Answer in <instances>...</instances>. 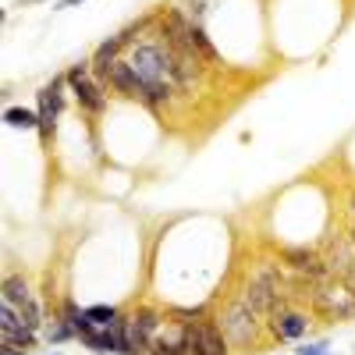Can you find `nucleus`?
Listing matches in <instances>:
<instances>
[{
  "label": "nucleus",
  "instance_id": "6ab92c4d",
  "mask_svg": "<svg viewBox=\"0 0 355 355\" xmlns=\"http://www.w3.org/2000/svg\"><path fill=\"white\" fill-rule=\"evenodd\" d=\"M345 288H348V291H352V295H355V266H352V270H348V274H345Z\"/></svg>",
  "mask_w": 355,
  "mask_h": 355
},
{
  "label": "nucleus",
  "instance_id": "6e6552de",
  "mask_svg": "<svg viewBox=\"0 0 355 355\" xmlns=\"http://www.w3.org/2000/svg\"><path fill=\"white\" fill-rule=\"evenodd\" d=\"M64 85H68V78L57 75V78H50L46 89H40V110L36 114H40V135L43 139H50L57 132V117L64 110Z\"/></svg>",
  "mask_w": 355,
  "mask_h": 355
},
{
  "label": "nucleus",
  "instance_id": "4468645a",
  "mask_svg": "<svg viewBox=\"0 0 355 355\" xmlns=\"http://www.w3.org/2000/svg\"><path fill=\"white\" fill-rule=\"evenodd\" d=\"M4 121H8V128H40V114L25 110V107H8Z\"/></svg>",
  "mask_w": 355,
  "mask_h": 355
},
{
  "label": "nucleus",
  "instance_id": "9b49d317",
  "mask_svg": "<svg viewBox=\"0 0 355 355\" xmlns=\"http://www.w3.org/2000/svg\"><path fill=\"white\" fill-rule=\"evenodd\" d=\"M323 266H327V277H341L355 266V242L348 239V234H338V239L331 242L327 256H323Z\"/></svg>",
  "mask_w": 355,
  "mask_h": 355
},
{
  "label": "nucleus",
  "instance_id": "b1692460",
  "mask_svg": "<svg viewBox=\"0 0 355 355\" xmlns=\"http://www.w3.org/2000/svg\"><path fill=\"white\" fill-rule=\"evenodd\" d=\"M50 355H57V352H50Z\"/></svg>",
  "mask_w": 355,
  "mask_h": 355
},
{
  "label": "nucleus",
  "instance_id": "f03ea898",
  "mask_svg": "<svg viewBox=\"0 0 355 355\" xmlns=\"http://www.w3.org/2000/svg\"><path fill=\"white\" fill-rule=\"evenodd\" d=\"M242 299L252 306L256 316H270L274 309H281V306H284V281H281V270H277V266H270V263H263L259 270L249 277Z\"/></svg>",
  "mask_w": 355,
  "mask_h": 355
},
{
  "label": "nucleus",
  "instance_id": "4be33fe9",
  "mask_svg": "<svg viewBox=\"0 0 355 355\" xmlns=\"http://www.w3.org/2000/svg\"><path fill=\"white\" fill-rule=\"evenodd\" d=\"M0 355H25V352H18V348H8V345H4V348H0Z\"/></svg>",
  "mask_w": 355,
  "mask_h": 355
},
{
  "label": "nucleus",
  "instance_id": "1a4fd4ad",
  "mask_svg": "<svg viewBox=\"0 0 355 355\" xmlns=\"http://www.w3.org/2000/svg\"><path fill=\"white\" fill-rule=\"evenodd\" d=\"M0 334H4V345H8V348L25 352V348L36 345V334H40V331H33V327L25 323V316H21L11 302H4V309H0Z\"/></svg>",
  "mask_w": 355,
  "mask_h": 355
},
{
  "label": "nucleus",
  "instance_id": "0eeeda50",
  "mask_svg": "<svg viewBox=\"0 0 355 355\" xmlns=\"http://www.w3.org/2000/svg\"><path fill=\"white\" fill-rule=\"evenodd\" d=\"M4 302H11V306L25 316V323H28L33 331H43L46 316H43V309H40L36 295H33V288H28V281H25V277L11 274V277L4 281Z\"/></svg>",
  "mask_w": 355,
  "mask_h": 355
},
{
  "label": "nucleus",
  "instance_id": "39448f33",
  "mask_svg": "<svg viewBox=\"0 0 355 355\" xmlns=\"http://www.w3.org/2000/svg\"><path fill=\"white\" fill-rule=\"evenodd\" d=\"M185 355H227V338L220 334L217 320H192L182 323Z\"/></svg>",
  "mask_w": 355,
  "mask_h": 355
},
{
  "label": "nucleus",
  "instance_id": "9d476101",
  "mask_svg": "<svg viewBox=\"0 0 355 355\" xmlns=\"http://www.w3.org/2000/svg\"><path fill=\"white\" fill-rule=\"evenodd\" d=\"M306 327H309V320H306L302 313L288 309V306H281V309L270 313V334H274L277 341H299V338L306 334Z\"/></svg>",
  "mask_w": 355,
  "mask_h": 355
},
{
  "label": "nucleus",
  "instance_id": "412c9836",
  "mask_svg": "<svg viewBox=\"0 0 355 355\" xmlns=\"http://www.w3.org/2000/svg\"><path fill=\"white\" fill-rule=\"evenodd\" d=\"M348 217H352V220H355V192H352V196H348Z\"/></svg>",
  "mask_w": 355,
  "mask_h": 355
},
{
  "label": "nucleus",
  "instance_id": "aec40b11",
  "mask_svg": "<svg viewBox=\"0 0 355 355\" xmlns=\"http://www.w3.org/2000/svg\"><path fill=\"white\" fill-rule=\"evenodd\" d=\"M75 4H82V0H57V11H64V8H75Z\"/></svg>",
  "mask_w": 355,
  "mask_h": 355
},
{
  "label": "nucleus",
  "instance_id": "f257e3e1",
  "mask_svg": "<svg viewBox=\"0 0 355 355\" xmlns=\"http://www.w3.org/2000/svg\"><path fill=\"white\" fill-rule=\"evenodd\" d=\"M160 316L153 309H135L128 316H117L114 320V338H117V355H150V341L160 331Z\"/></svg>",
  "mask_w": 355,
  "mask_h": 355
},
{
  "label": "nucleus",
  "instance_id": "423d86ee",
  "mask_svg": "<svg viewBox=\"0 0 355 355\" xmlns=\"http://www.w3.org/2000/svg\"><path fill=\"white\" fill-rule=\"evenodd\" d=\"M309 299H313V309L323 313V316H331V320H348L355 316V295L341 284H331L327 281H320L313 291H309Z\"/></svg>",
  "mask_w": 355,
  "mask_h": 355
},
{
  "label": "nucleus",
  "instance_id": "dca6fc26",
  "mask_svg": "<svg viewBox=\"0 0 355 355\" xmlns=\"http://www.w3.org/2000/svg\"><path fill=\"white\" fill-rule=\"evenodd\" d=\"M43 334H46V341H50V345H61V341L75 338V331L68 327V323H64L61 316H53V320H46V323H43Z\"/></svg>",
  "mask_w": 355,
  "mask_h": 355
},
{
  "label": "nucleus",
  "instance_id": "2eb2a0df",
  "mask_svg": "<svg viewBox=\"0 0 355 355\" xmlns=\"http://www.w3.org/2000/svg\"><path fill=\"white\" fill-rule=\"evenodd\" d=\"M121 50H125V43L117 40V36H114V40H107V43H100V46H96V53H93V68H107L110 61H117V53H121Z\"/></svg>",
  "mask_w": 355,
  "mask_h": 355
},
{
  "label": "nucleus",
  "instance_id": "f8f14e48",
  "mask_svg": "<svg viewBox=\"0 0 355 355\" xmlns=\"http://www.w3.org/2000/svg\"><path fill=\"white\" fill-rule=\"evenodd\" d=\"M57 316H61V320L68 323V327L75 331V338H82V334H89V331H96V323L89 320V313H85V309H78V302H71V299L61 306V313H57Z\"/></svg>",
  "mask_w": 355,
  "mask_h": 355
},
{
  "label": "nucleus",
  "instance_id": "5701e85b",
  "mask_svg": "<svg viewBox=\"0 0 355 355\" xmlns=\"http://www.w3.org/2000/svg\"><path fill=\"white\" fill-rule=\"evenodd\" d=\"M348 239L355 242V220H352V227H348Z\"/></svg>",
  "mask_w": 355,
  "mask_h": 355
},
{
  "label": "nucleus",
  "instance_id": "20e7f679",
  "mask_svg": "<svg viewBox=\"0 0 355 355\" xmlns=\"http://www.w3.org/2000/svg\"><path fill=\"white\" fill-rule=\"evenodd\" d=\"M64 78H68V85H71V93H75V100H78L82 110H89V114H103V107H107V89L96 82V75H93V61H78V64H71V71H68Z\"/></svg>",
  "mask_w": 355,
  "mask_h": 355
},
{
  "label": "nucleus",
  "instance_id": "7ed1b4c3",
  "mask_svg": "<svg viewBox=\"0 0 355 355\" xmlns=\"http://www.w3.org/2000/svg\"><path fill=\"white\" fill-rule=\"evenodd\" d=\"M217 327H220V334L227 338V345H249V341L256 338V313H252V306L239 295V299H231V302L220 309Z\"/></svg>",
  "mask_w": 355,
  "mask_h": 355
},
{
  "label": "nucleus",
  "instance_id": "a211bd4d",
  "mask_svg": "<svg viewBox=\"0 0 355 355\" xmlns=\"http://www.w3.org/2000/svg\"><path fill=\"white\" fill-rule=\"evenodd\" d=\"M299 355H331V352H327V341H316V345H302Z\"/></svg>",
  "mask_w": 355,
  "mask_h": 355
},
{
  "label": "nucleus",
  "instance_id": "f3484780",
  "mask_svg": "<svg viewBox=\"0 0 355 355\" xmlns=\"http://www.w3.org/2000/svg\"><path fill=\"white\" fill-rule=\"evenodd\" d=\"M85 313H89V320H93L96 327H114V320L121 316V313H117L114 306H89Z\"/></svg>",
  "mask_w": 355,
  "mask_h": 355
},
{
  "label": "nucleus",
  "instance_id": "ddd939ff",
  "mask_svg": "<svg viewBox=\"0 0 355 355\" xmlns=\"http://www.w3.org/2000/svg\"><path fill=\"white\" fill-rule=\"evenodd\" d=\"M89 352H96V355H107V352H117V338H114V331L110 327H96V331H89V334H82L78 338Z\"/></svg>",
  "mask_w": 355,
  "mask_h": 355
}]
</instances>
